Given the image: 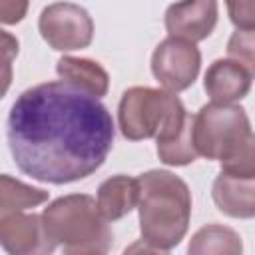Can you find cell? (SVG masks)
Returning a JSON list of instances; mask_svg holds the SVG:
<instances>
[{
  "mask_svg": "<svg viewBox=\"0 0 255 255\" xmlns=\"http://www.w3.org/2000/svg\"><path fill=\"white\" fill-rule=\"evenodd\" d=\"M217 24V0H179L165 10V30L187 42L205 40Z\"/></svg>",
  "mask_w": 255,
  "mask_h": 255,
  "instance_id": "obj_8",
  "label": "cell"
},
{
  "mask_svg": "<svg viewBox=\"0 0 255 255\" xmlns=\"http://www.w3.org/2000/svg\"><path fill=\"white\" fill-rule=\"evenodd\" d=\"M157 155L167 165H187L197 153L191 141V116L185 112L181 100L171 108L163 128L155 135Z\"/></svg>",
  "mask_w": 255,
  "mask_h": 255,
  "instance_id": "obj_10",
  "label": "cell"
},
{
  "mask_svg": "<svg viewBox=\"0 0 255 255\" xmlns=\"http://www.w3.org/2000/svg\"><path fill=\"white\" fill-rule=\"evenodd\" d=\"M12 84V60L0 56V100L6 96Z\"/></svg>",
  "mask_w": 255,
  "mask_h": 255,
  "instance_id": "obj_21",
  "label": "cell"
},
{
  "mask_svg": "<svg viewBox=\"0 0 255 255\" xmlns=\"http://www.w3.org/2000/svg\"><path fill=\"white\" fill-rule=\"evenodd\" d=\"M40 217L46 237L54 245H62L66 253H106L112 245L108 221L90 195L58 197Z\"/></svg>",
  "mask_w": 255,
  "mask_h": 255,
  "instance_id": "obj_4",
  "label": "cell"
},
{
  "mask_svg": "<svg viewBox=\"0 0 255 255\" xmlns=\"http://www.w3.org/2000/svg\"><path fill=\"white\" fill-rule=\"evenodd\" d=\"M44 42L58 52L88 48L94 38V20L86 8L72 2H54L46 6L38 20Z\"/></svg>",
  "mask_w": 255,
  "mask_h": 255,
  "instance_id": "obj_6",
  "label": "cell"
},
{
  "mask_svg": "<svg viewBox=\"0 0 255 255\" xmlns=\"http://www.w3.org/2000/svg\"><path fill=\"white\" fill-rule=\"evenodd\" d=\"M189 253H241V237L221 225L201 227L189 241Z\"/></svg>",
  "mask_w": 255,
  "mask_h": 255,
  "instance_id": "obj_15",
  "label": "cell"
},
{
  "mask_svg": "<svg viewBox=\"0 0 255 255\" xmlns=\"http://www.w3.org/2000/svg\"><path fill=\"white\" fill-rule=\"evenodd\" d=\"M201 66V54L193 42L181 38H165L157 44L151 56V72L155 80L171 94L187 90Z\"/></svg>",
  "mask_w": 255,
  "mask_h": 255,
  "instance_id": "obj_7",
  "label": "cell"
},
{
  "mask_svg": "<svg viewBox=\"0 0 255 255\" xmlns=\"http://www.w3.org/2000/svg\"><path fill=\"white\" fill-rule=\"evenodd\" d=\"M30 0H0V24H18L28 12Z\"/></svg>",
  "mask_w": 255,
  "mask_h": 255,
  "instance_id": "obj_19",
  "label": "cell"
},
{
  "mask_svg": "<svg viewBox=\"0 0 255 255\" xmlns=\"http://www.w3.org/2000/svg\"><path fill=\"white\" fill-rule=\"evenodd\" d=\"M4 213H6V211H4V209H0V217H2V215H4Z\"/></svg>",
  "mask_w": 255,
  "mask_h": 255,
  "instance_id": "obj_22",
  "label": "cell"
},
{
  "mask_svg": "<svg viewBox=\"0 0 255 255\" xmlns=\"http://www.w3.org/2000/svg\"><path fill=\"white\" fill-rule=\"evenodd\" d=\"M18 48H20V44H18L16 36H12L10 32L0 28V56L14 62V58L18 56Z\"/></svg>",
  "mask_w": 255,
  "mask_h": 255,
  "instance_id": "obj_20",
  "label": "cell"
},
{
  "mask_svg": "<svg viewBox=\"0 0 255 255\" xmlns=\"http://www.w3.org/2000/svg\"><path fill=\"white\" fill-rule=\"evenodd\" d=\"M56 72L60 76V80L96 96L102 98L108 92L110 86V78L108 72L94 60L88 58H72V56H64L58 60Z\"/></svg>",
  "mask_w": 255,
  "mask_h": 255,
  "instance_id": "obj_14",
  "label": "cell"
},
{
  "mask_svg": "<svg viewBox=\"0 0 255 255\" xmlns=\"http://www.w3.org/2000/svg\"><path fill=\"white\" fill-rule=\"evenodd\" d=\"M191 141L197 155L221 161V171L255 177V143L249 118L233 104H207L191 116Z\"/></svg>",
  "mask_w": 255,
  "mask_h": 255,
  "instance_id": "obj_2",
  "label": "cell"
},
{
  "mask_svg": "<svg viewBox=\"0 0 255 255\" xmlns=\"http://www.w3.org/2000/svg\"><path fill=\"white\" fill-rule=\"evenodd\" d=\"M227 54L231 60H237L253 72V30L237 28V32L231 36L227 44Z\"/></svg>",
  "mask_w": 255,
  "mask_h": 255,
  "instance_id": "obj_17",
  "label": "cell"
},
{
  "mask_svg": "<svg viewBox=\"0 0 255 255\" xmlns=\"http://www.w3.org/2000/svg\"><path fill=\"white\" fill-rule=\"evenodd\" d=\"M255 177L219 173L213 181V201L229 217L249 219L255 215Z\"/></svg>",
  "mask_w": 255,
  "mask_h": 255,
  "instance_id": "obj_12",
  "label": "cell"
},
{
  "mask_svg": "<svg viewBox=\"0 0 255 255\" xmlns=\"http://www.w3.org/2000/svg\"><path fill=\"white\" fill-rule=\"evenodd\" d=\"M0 245L14 255L50 253L56 249L44 233L42 217L22 211H6L0 217Z\"/></svg>",
  "mask_w": 255,
  "mask_h": 255,
  "instance_id": "obj_9",
  "label": "cell"
},
{
  "mask_svg": "<svg viewBox=\"0 0 255 255\" xmlns=\"http://www.w3.org/2000/svg\"><path fill=\"white\" fill-rule=\"evenodd\" d=\"M139 199V181L129 175H114L106 179L96 197L98 211L106 221H116L128 215Z\"/></svg>",
  "mask_w": 255,
  "mask_h": 255,
  "instance_id": "obj_13",
  "label": "cell"
},
{
  "mask_svg": "<svg viewBox=\"0 0 255 255\" xmlns=\"http://www.w3.org/2000/svg\"><path fill=\"white\" fill-rule=\"evenodd\" d=\"M177 100L179 98L171 92L155 88L135 86L126 90L118 108V120L124 137L131 141L155 137Z\"/></svg>",
  "mask_w": 255,
  "mask_h": 255,
  "instance_id": "obj_5",
  "label": "cell"
},
{
  "mask_svg": "<svg viewBox=\"0 0 255 255\" xmlns=\"http://www.w3.org/2000/svg\"><path fill=\"white\" fill-rule=\"evenodd\" d=\"M6 139L22 173L62 185L102 167L114 145V120L96 96L64 80L44 82L12 104Z\"/></svg>",
  "mask_w": 255,
  "mask_h": 255,
  "instance_id": "obj_1",
  "label": "cell"
},
{
  "mask_svg": "<svg viewBox=\"0 0 255 255\" xmlns=\"http://www.w3.org/2000/svg\"><path fill=\"white\" fill-rule=\"evenodd\" d=\"M137 181L141 241L153 251H169L183 239L189 227V187L183 179L163 169L145 171Z\"/></svg>",
  "mask_w": 255,
  "mask_h": 255,
  "instance_id": "obj_3",
  "label": "cell"
},
{
  "mask_svg": "<svg viewBox=\"0 0 255 255\" xmlns=\"http://www.w3.org/2000/svg\"><path fill=\"white\" fill-rule=\"evenodd\" d=\"M231 22L241 30H253L255 26V0H225Z\"/></svg>",
  "mask_w": 255,
  "mask_h": 255,
  "instance_id": "obj_18",
  "label": "cell"
},
{
  "mask_svg": "<svg viewBox=\"0 0 255 255\" xmlns=\"http://www.w3.org/2000/svg\"><path fill=\"white\" fill-rule=\"evenodd\" d=\"M253 72L237 60H215L203 80V88L213 104H235L251 90Z\"/></svg>",
  "mask_w": 255,
  "mask_h": 255,
  "instance_id": "obj_11",
  "label": "cell"
},
{
  "mask_svg": "<svg viewBox=\"0 0 255 255\" xmlns=\"http://www.w3.org/2000/svg\"><path fill=\"white\" fill-rule=\"evenodd\" d=\"M48 199V191L22 183L6 173H0V209L4 211H22L36 207Z\"/></svg>",
  "mask_w": 255,
  "mask_h": 255,
  "instance_id": "obj_16",
  "label": "cell"
}]
</instances>
